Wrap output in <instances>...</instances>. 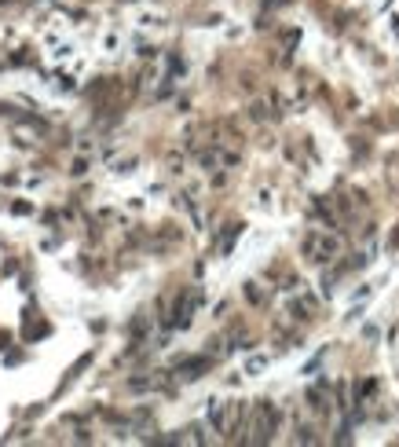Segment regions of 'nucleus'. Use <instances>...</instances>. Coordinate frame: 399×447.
I'll use <instances>...</instances> for the list:
<instances>
[{"mask_svg":"<svg viewBox=\"0 0 399 447\" xmlns=\"http://www.w3.org/2000/svg\"><path fill=\"white\" fill-rule=\"evenodd\" d=\"M337 250H341V242H337L333 235H322V231H312V235L304 238V257L315 260V264H322V260H333Z\"/></svg>","mask_w":399,"mask_h":447,"instance_id":"1","label":"nucleus"},{"mask_svg":"<svg viewBox=\"0 0 399 447\" xmlns=\"http://www.w3.org/2000/svg\"><path fill=\"white\" fill-rule=\"evenodd\" d=\"M275 422H279V414H275V407L271 403H260L256 411H253V425H249V440L253 443H264V440H271V433H275Z\"/></svg>","mask_w":399,"mask_h":447,"instance_id":"2","label":"nucleus"},{"mask_svg":"<svg viewBox=\"0 0 399 447\" xmlns=\"http://www.w3.org/2000/svg\"><path fill=\"white\" fill-rule=\"evenodd\" d=\"M205 363H209V359H191V363H183V374H180V378L194 381V378H198V371H205Z\"/></svg>","mask_w":399,"mask_h":447,"instance_id":"3","label":"nucleus"}]
</instances>
